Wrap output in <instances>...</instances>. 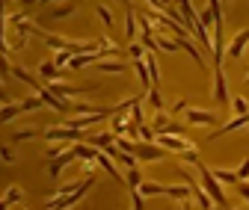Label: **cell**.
<instances>
[{"instance_id":"6da1fadb","label":"cell","mask_w":249,"mask_h":210,"mask_svg":"<svg viewBox=\"0 0 249 210\" xmlns=\"http://www.w3.org/2000/svg\"><path fill=\"white\" fill-rule=\"evenodd\" d=\"M196 169H199V181H202V187L208 190V195L213 198V204H216V207H229V198L223 195V181L213 175V169H208L202 160L196 163Z\"/></svg>"},{"instance_id":"7a4b0ae2","label":"cell","mask_w":249,"mask_h":210,"mask_svg":"<svg viewBox=\"0 0 249 210\" xmlns=\"http://www.w3.org/2000/svg\"><path fill=\"white\" fill-rule=\"evenodd\" d=\"M92 184H95V175H89L86 181L74 190V193H69V195H53L51 201H48V207H74L77 201H83L86 198V193L92 190Z\"/></svg>"},{"instance_id":"3957f363","label":"cell","mask_w":249,"mask_h":210,"mask_svg":"<svg viewBox=\"0 0 249 210\" xmlns=\"http://www.w3.org/2000/svg\"><path fill=\"white\" fill-rule=\"evenodd\" d=\"M42 139H48V142H80V139H86V133H83L80 128L62 125V128H48V130H42Z\"/></svg>"},{"instance_id":"277c9868","label":"cell","mask_w":249,"mask_h":210,"mask_svg":"<svg viewBox=\"0 0 249 210\" xmlns=\"http://www.w3.org/2000/svg\"><path fill=\"white\" fill-rule=\"evenodd\" d=\"M158 145H163L166 151H175V154H181V151H190V148H196V142H190L184 133H158V139H154Z\"/></svg>"},{"instance_id":"5b68a950","label":"cell","mask_w":249,"mask_h":210,"mask_svg":"<svg viewBox=\"0 0 249 210\" xmlns=\"http://www.w3.org/2000/svg\"><path fill=\"white\" fill-rule=\"evenodd\" d=\"M134 154H137L140 160H145V163H154V160H163V157H166V148H163V145H151V142H145V139H137V142H134Z\"/></svg>"},{"instance_id":"8992f818","label":"cell","mask_w":249,"mask_h":210,"mask_svg":"<svg viewBox=\"0 0 249 210\" xmlns=\"http://www.w3.org/2000/svg\"><path fill=\"white\" fill-rule=\"evenodd\" d=\"M213 101L220 104V107L229 104V80H226L223 65H216V68H213Z\"/></svg>"},{"instance_id":"52a82bcc","label":"cell","mask_w":249,"mask_h":210,"mask_svg":"<svg viewBox=\"0 0 249 210\" xmlns=\"http://www.w3.org/2000/svg\"><path fill=\"white\" fill-rule=\"evenodd\" d=\"M178 172H181V178H184V181L190 184V190H193V198H196V204H199V207H213V198L208 195V190H205V187H199V184H196V178H193L190 172H187V169H178Z\"/></svg>"},{"instance_id":"ba28073f","label":"cell","mask_w":249,"mask_h":210,"mask_svg":"<svg viewBox=\"0 0 249 210\" xmlns=\"http://www.w3.org/2000/svg\"><path fill=\"white\" fill-rule=\"evenodd\" d=\"M48 89L56 95V98H71V95H86L92 92L95 86H66V83H56V80H48Z\"/></svg>"},{"instance_id":"9c48e42d","label":"cell","mask_w":249,"mask_h":210,"mask_svg":"<svg viewBox=\"0 0 249 210\" xmlns=\"http://www.w3.org/2000/svg\"><path fill=\"white\" fill-rule=\"evenodd\" d=\"M74 160H77L74 148H71V151H62V154L51 157V160H48V175H51V178H59V175H62V169H66V166H71Z\"/></svg>"},{"instance_id":"30bf717a","label":"cell","mask_w":249,"mask_h":210,"mask_svg":"<svg viewBox=\"0 0 249 210\" xmlns=\"http://www.w3.org/2000/svg\"><path fill=\"white\" fill-rule=\"evenodd\" d=\"M184 118H187V125H216V115L211 110H193V107H187L184 110Z\"/></svg>"},{"instance_id":"8fae6325","label":"cell","mask_w":249,"mask_h":210,"mask_svg":"<svg viewBox=\"0 0 249 210\" xmlns=\"http://www.w3.org/2000/svg\"><path fill=\"white\" fill-rule=\"evenodd\" d=\"M166 198H172V201H178V204H184V207H190L193 204V190H190V184H175V187H166V193H163Z\"/></svg>"},{"instance_id":"7c38bea8","label":"cell","mask_w":249,"mask_h":210,"mask_svg":"<svg viewBox=\"0 0 249 210\" xmlns=\"http://www.w3.org/2000/svg\"><path fill=\"white\" fill-rule=\"evenodd\" d=\"M246 45H249V30H240V33L231 39V45H229V56L231 59H240L246 53Z\"/></svg>"},{"instance_id":"4fadbf2b","label":"cell","mask_w":249,"mask_h":210,"mask_svg":"<svg viewBox=\"0 0 249 210\" xmlns=\"http://www.w3.org/2000/svg\"><path fill=\"white\" fill-rule=\"evenodd\" d=\"M249 125V113H240V115H234L229 125H223L220 130H213L211 133V139H216V136H223V133H231V130H240V128H246Z\"/></svg>"},{"instance_id":"5bb4252c","label":"cell","mask_w":249,"mask_h":210,"mask_svg":"<svg viewBox=\"0 0 249 210\" xmlns=\"http://www.w3.org/2000/svg\"><path fill=\"white\" fill-rule=\"evenodd\" d=\"M145 104L158 113V110H166V104H163V95H160V86H148L145 89Z\"/></svg>"},{"instance_id":"9a60e30c","label":"cell","mask_w":249,"mask_h":210,"mask_svg":"<svg viewBox=\"0 0 249 210\" xmlns=\"http://www.w3.org/2000/svg\"><path fill=\"white\" fill-rule=\"evenodd\" d=\"M21 198H24V190H21L18 184H15V187H9V190H6V195H3V198H0V210H6V207H12V204H18Z\"/></svg>"},{"instance_id":"2e32d148","label":"cell","mask_w":249,"mask_h":210,"mask_svg":"<svg viewBox=\"0 0 249 210\" xmlns=\"http://www.w3.org/2000/svg\"><path fill=\"white\" fill-rule=\"evenodd\" d=\"M59 74H62V68L56 63H39V77L42 80H59Z\"/></svg>"},{"instance_id":"e0dca14e","label":"cell","mask_w":249,"mask_h":210,"mask_svg":"<svg viewBox=\"0 0 249 210\" xmlns=\"http://www.w3.org/2000/svg\"><path fill=\"white\" fill-rule=\"evenodd\" d=\"M21 113H24L21 104H3V107H0V125H3V122H12V118H18Z\"/></svg>"},{"instance_id":"ac0fdd59","label":"cell","mask_w":249,"mask_h":210,"mask_svg":"<svg viewBox=\"0 0 249 210\" xmlns=\"http://www.w3.org/2000/svg\"><path fill=\"white\" fill-rule=\"evenodd\" d=\"M137 15H134V9H128V15H124V36H128V42H134V36H137Z\"/></svg>"},{"instance_id":"d6986e66","label":"cell","mask_w":249,"mask_h":210,"mask_svg":"<svg viewBox=\"0 0 249 210\" xmlns=\"http://www.w3.org/2000/svg\"><path fill=\"white\" fill-rule=\"evenodd\" d=\"M95 68H98V71H104V74H122V71L128 68V65H124V63H119V59H116V63H101V59H98V63H95Z\"/></svg>"},{"instance_id":"ffe728a7","label":"cell","mask_w":249,"mask_h":210,"mask_svg":"<svg viewBox=\"0 0 249 210\" xmlns=\"http://www.w3.org/2000/svg\"><path fill=\"white\" fill-rule=\"evenodd\" d=\"M145 65H148V74H151V83H154V86H160V65H158V59H154L151 53H145Z\"/></svg>"},{"instance_id":"44dd1931","label":"cell","mask_w":249,"mask_h":210,"mask_svg":"<svg viewBox=\"0 0 249 210\" xmlns=\"http://www.w3.org/2000/svg\"><path fill=\"white\" fill-rule=\"evenodd\" d=\"M140 190H142V195H163V193H166V187L158 184V181H142Z\"/></svg>"},{"instance_id":"7402d4cb","label":"cell","mask_w":249,"mask_h":210,"mask_svg":"<svg viewBox=\"0 0 249 210\" xmlns=\"http://www.w3.org/2000/svg\"><path fill=\"white\" fill-rule=\"evenodd\" d=\"M213 175L220 178L223 184H237V181H240V178H237V172H229V169H213Z\"/></svg>"},{"instance_id":"603a6c76","label":"cell","mask_w":249,"mask_h":210,"mask_svg":"<svg viewBox=\"0 0 249 210\" xmlns=\"http://www.w3.org/2000/svg\"><path fill=\"white\" fill-rule=\"evenodd\" d=\"M39 136H42L39 130H18V133L12 136V142L18 145V142H30V139H39Z\"/></svg>"},{"instance_id":"cb8c5ba5","label":"cell","mask_w":249,"mask_h":210,"mask_svg":"<svg viewBox=\"0 0 249 210\" xmlns=\"http://www.w3.org/2000/svg\"><path fill=\"white\" fill-rule=\"evenodd\" d=\"M71 56H74V50H69V48H66V50H56L53 63H56V65L62 68V65H69V63H71Z\"/></svg>"},{"instance_id":"d4e9b609","label":"cell","mask_w":249,"mask_h":210,"mask_svg":"<svg viewBox=\"0 0 249 210\" xmlns=\"http://www.w3.org/2000/svg\"><path fill=\"white\" fill-rule=\"evenodd\" d=\"M140 139H145V142H154V139H158V130H154V128L145 122V125H140Z\"/></svg>"},{"instance_id":"484cf974","label":"cell","mask_w":249,"mask_h":210,"mask_svg":"<svg viewBox=\"0 0 249 210\" xmlns=\"http://www.w3.org/2000/svg\"><path fill=\"white\" fill-rule=\"evenodd\" d=\"M124 181H128V187H140V184H142L140 166H137V169H128V175H124Z\"/></svg>"},{"instance_id":"4316f807","label":"cell","mask_w":249,"mask_h":210,"mask_svg":"<svg viewBox=\"0 0 249 210\" xmlns=\"http://www.w3.org/2000/svg\"><path fill=\"white\" fill-rule=\"evenodd\" d=\"M21 107H24V113H33V110H42V107H45V101H42V98L36 95V98H27V101H24Z\"/></svg>"},{"instance_id":"83f0119b","label":"cell","mask_w":249,"mask_h":210,"mask_svg":"<svg viewBox=\"0 0 249 210\" xmlns=\"http://www.w3.org/2000/svg\"><path fill=\"white\" fill-rule=\"evenodd\" d=\"M83 181H86V178H77V181H69V184H62V187H59L56 193H59V195H66V193H74V190H77V187H80Z\"/></svg>"},{"instance_id":"f1b7e54d","label":"cell","mask_w":249,"mask_h":210,"mask_svg":"<svg viewBox=\"0 0 249 210\" xmlns=\"http://www.w3.org/2000/svg\"><path fill=\"white\" fill-rule=\"evenodd\" d=\"M128 53H131V59H142V56H145V48L137 45V42H131V45H128Z\"/></svg>"},{"instance_id":"f546056e","label":"cell","mask_w":249,"mask_h":210,"mask_svg":"<svg viewBox=\"0 0 249 210\" xmlns=\"http://www.w3.org/2000/svg\"><path fill=\"white\" fill-rule=\"evenodd\" d=\"M231 107H234L237 115H240V113H249V101H246V98H231Z\"/></svg>"},{"instance_id":"4dcf8cb0","label":"cell","mask_w":249,"mask_h":210,"mask_svg":"<svg viewBox=\"0 0 249 210\" xmlns=\"http://www.w3.org/2000/svg\"><path fill=\"white\" fill-rule=\"evenodd\" d=\"M74 9H77V6H74V3H69V6H62V9H53V12H51V18H66V15H74Z\"/></svg>"},{"instance_id":"1f68e13d","label":"cell","mask_w":249,"mask_h":210,"mask_svg":"<svg viewBox=\"0 0 249 210\" xmlns=\"http://www.w3.org/2000/svg\"><path fill=\"white\" fill-rule=\"evenodd\" d=\"M98 18H101L107 27H113V12H110L107 6H98Z\"/></svg>"},{"instance_id":"d6a6232c","label":"cell","mask_w":249,"mask_h":210,"mask_svg":"<svg viewBox=\"0 0 249 210\" xmlns=\"http://www.w3.org/2000/svg\"><path fill=\"white\" fill-rule=\"evenodd\" d=\"M199 18H202V24H205V27H213V21H216V18H213V12H211V6H208V9H202V12H199Z\"/></svg>"},{"instance_id":"836d02e7","label":"cell","mask_w":249,"mask_h":210,"mask_svg":"<svg viewBox=\"0 0 249 210\" xmlns=\"http://www.w3.org/2000/svg\"><path fill=\"white\" fill-rule=\"evenodd\" d=\"M234 187H237V193H240V198H243V201L249 204V184H246V181H237Z\"/></svg>"},{"instance_id":"e575fe53","label":"cell","mask_w":249,"mask_h":210,"mask_svg":"<svg viewBox=\"0 0 249 210\" xmlns=\"http://www.w3.org/2000/svg\"><path fill=\"white\" fill-rule=\"evenodd\" d=\"M234 172H237V178H240V181H246V178H249V160H243V163H240Z\"/></svg>"},{"instance_id":"d590c367","label":"cell","mask_w":249,"mask_h":210,"mask_svg":"<svg viewBox=\"0 0 249 210\" xmlns=\"http://www.w3.org/2000/svg\"><path fill=\"white\" fill-rule=\"evenodd\" d=\"M0 160H3V163H15V154L9 151V148L3 145V148H0Z\"/></svg>"},{"instance_id":"8d00e7d4","label":"cell","mask_w":249,"mask_h":210,"mask_svg":"<svg viewBox=\"0 0 249 210\" xmlns=\"http://www.w3.org/2000/svg\"><path fill=\"white\" fill-rule=\"evenodd\" d=\"M187 107H190V101H187V98H181V101H178V104L172 107V113H184Z\"/></svg>"},{"instance_id":"74e56055","label":"cell","mask_w":249,"mask_h":210,"mask_svg":"<svg viewBox=\"0 0 249 210\" xmlns=\"http://www.w3.org/2000/svg\"><path fill=\"white\" fill-rule=\"evenodd\" d=\"M6 101H9V92H6L3 86H0V104H6Z\"/></svg>"},{"instance_id":"f35d334b","label":"cell","mask_w":249,"mask_h":210,"mask_svg":"<svg viewBox=\"0 0 249 210\" xmlns=\"http://www.w3.org/2000/svg\"><path fill=\"white\" fill-rule=\"evenodd\" d=\"M243 83H246V86H249V74H246V77H243Z\"/></svg>"},{"instance_id":"ab89813d","label":"cell","mask_w":249,"mask_h":210,"mask_svg":"<svg viewBox=\"0 0 249 210\" xmlns=\"http://www.w3.org/2000/svg\"><path fill=\"white\" fill-rule=\"evenodd\" d=\"M39 3H53V0H39Z\"/></svg>"},{"instance_id":"60d3db41","label":"cell","mask_w":249,"mask_h":210,"mask_svg":"<svg viewBox=\"0 0 249 210\" xmlns=\"http://www.w3.org/2000/svg\"><path fill=\"white\" fill-rule=\"evenodd\" d=\"M223 3H226V0H223Z\"/></svg>"}]
</instances>
